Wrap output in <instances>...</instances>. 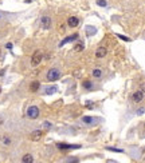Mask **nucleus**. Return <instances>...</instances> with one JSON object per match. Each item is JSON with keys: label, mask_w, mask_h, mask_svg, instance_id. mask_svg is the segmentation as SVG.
Masks as SVG:
<instances>
[{"label": "nucleus", "mask_w": 145, "mask_h": 163, "mask_svg": "<svg viewBox=\"0 0 145 163\" xmlns=\"http://www.w3.org/2000/svg\"><path fill=\"white\" fill-rule=\"evenodd\" d=\"M61 78V71L58 68H51L47 72V80L48 82H57Z\"/></svg>", "instance_id": "obj_1"}, {"label": "nucleus", "mask_w": 145, "mask_h": 163, "mask_svg": "<svg viewBox=\"0 0 145 163\" xmlns=\"http://www.w3.org/2000/svg\"><path fill=\"white\" fill-rule=\"evenodd\" d=\"M43 59V54H42V51H35L34 52V55H32V58H31V66L34 67H36V66H39L41 64V61Z\"/></svg>", "instance_id": "obj_2"}, {"label": "nucleus", "mask_w": 145, "mask_h": 163, "mask_svg": "<svg viewBox=\"0 0 145 163\" xmlns=\"http://www.w3.org/2000/svg\"><path fill=\"white\" fill-rule=\"evenodd\" d=\"M26 115H27V118H30V119H36L39 116V108L36 106H30L28 108H27Z\"/></svg>", "instance_id": "obj_3"}, {"label": "nucleus", "mask_w": 145, "mask_h": 163, "mask_svg": "<svg viewBox=\"0 0 145 163\" xmlns=\"http://www.w3.org/2000/svg\"><path fill=\"white\" fill-rule=\"evenodd\" d=\"M57 147L59 150H77V149H81V144H69V143H57Z\"/></svg>", "instance_id": "obj_4"}, {"label": "nucleus", "mask_w": 145, "mask_h": 163, "mask_svg": "<svg viewBox=\"0 0 145 163\" xmlns=\"http://www.w3.org/2000/svg\"><path fill=\"white\" fill-rule=\"evenodd\" d=\"M41 27L43 30H50V27H51L50 16H42L41 17Z\"/></svg>", "instance_id": "obj_5"}, {"label": "nucleus", "mask_w": 145, "mask_h": 163, "mask_svg": "<svg viewBox=\"0 0 145 163\" xmlns=\"http://www.w3.org/2000/svg\"><path fill=\"white\" fill-rule=\"evenodd\" d=\"M82 122L85 123V124L93 126V124H95V123L100 122V119H95V118H93V116H83V118H82Z\"/></svg>", "instance_id": "obj_6"}, {"label": "nucleus", "mask_w": 145, "mask_h": 163, "mask_svg": "<svg viewBox=\"0 0 145 163\" xmlns=\"http://www.w3.org/2000/svg\"><path fill=\"white\" fill-rule=\"evenodd\" d=\"M55 92H58L57 86H47V87L43 88V94L44 95H52V94H55Z\"/></svg>", "instance_id": "obj_7"}, {"label": "nucleus", "mask_w": 145, "mask_h": 163, "mask_svg": "<svg viewBox=\"0 0 145 163\" xmlns=\"http://www.w3.org/2000/svg\"><path fill=\"white\" fill-rule=\"evenodd\" d=\"M77 39H78V33H73L71 36H67L66 39H63V40L59 43V47H63L64 44H67V43H70L73 40H77Z\"/></svg>", "instance_id": "obj_8"}, {"label": "nucleus", "mask_w": 145, "mask_h": 163, "mask_svg": "<svg viewBox=\"0 0 145 163\" xmlns=\"http://www.w3.org/2000/svg\"><path fill=\"white\" fill-rule=\"evenodd\" d=\"M79 24V19L77 16H70L69 19H67V26L74 28V27H77Z\"/></svg>", "instance_id": "obj_9"}, {"label": "nucleus", "mask_w": 145, "mask_h": 163, "mask_svg": "<svg viewBox=\"0 0 145 163\" xmlns=\"http://www.w3.org/2000/svg\"><path fill=\"white\" fill-rule=\"evenodd\" d=\"M42 135H43L42 130H35V131H32V133H31L30 138H31V140H39L42 138Z\"/></svg>", "instance_id": "obj_10"}, {"label": "nucleus", "mask_w": 145, "mask_h": 163, "mask_svg": "<svg viewBox=\"0 0 145 163\" xmlns=\"http://www.w3.org/2000/svg\"><path fill=\"white\" fill-rule=\"evenodd\" d=\"M106 54H107V50L105 47H98L97 48V51H95V56L97 58H104V56H106Z\"/></svg>", "instance_id": "obj_11"}, {"label": "nucleus", "mask_w": 145, "mask_h": 163, "mask_svg": "<svg viewBox=\"0 0 145 163\" xmlns=\"http://www.w3.org/2000/svg\"><path fill=\"white\" fill-rule=\"evenodd\" d=\"M132 98H133V100H134L136 103L141 102V100L144 99V92H143V91H136L134 94H133V96H132Z\"/></svg>", "instance_id": "obj_12"}, {"label": "nucleus", "mask_w": 145, "mask_h": 163, "mask_svg": "<svg viewBox=\"0 0 145 163\" xmlns=\"http://www.w3.org/2000/svg\"><path fill=\"white\" fill-rule=\"evenodd\" d=\"M41 88V83H39L38 80H35V82H32L31 84H30V90H31L32 92H36Z\"/></svg>", "instance_id": "obj_13"}, {"label": "nucleus", "mask_w": 145, "mask_h": 163, "mask_svg": "<svg viewBox=\"0 0 145 163\" xmlns=\"http://www.w3.org/2000/svg\"><path fill=\"white\" fill-rule=\"evenodd\" d=\"M21 162L23 163H32L34 162V156L31 155V154H26V155L21 158Z\"/></svg>", "instance_id": "obj_14"}, {"label": "nucleus", "mask_w": 145, "mask_h": 163, "mask_svg": "<svg viewBox=\"0 0 145 163\" xmlns=\"http://www.w3.org/2000/svg\"><path fill=\"white\" fill-rule=\"evenodd\" d=\"M0 144H2V146H5V147L10 146V144H11V139L8 136H2V138H0Z\"/></svg>", "instance_id": "obj_15"}, {"label": "nucleus", "mask_w": 145, "mask_h": 163, "mask_svg": "<svg viewBox=\"0 0 145 163\" xmlns=\"http://www.w3.org/2000/svg\"><path fill=\"white\" fill-rule=\"evenodd\" d=\"M82 87L85 88V90H93V82H90V80H85L82 83Z\"/></svg>", "instance_id": "obj_16"}, {"label": "nucleus", "mask_w": 145, "mask_h": 163, "mask_svg": "<svg viewBox=\"0 0 145 163\" xmlns=\"http://www.w3.org/2000/svg\"><path fill=\"white\" fill-rule=\"evenodd\" d=\"M91 75H93L94 78H101V76H102V71H101L100 68H95V70H93Z\"/></svg>", "instance_id": "obj_17"}, {"label": "nucleus", "mask_w": 145, "mask_h": 163, "mask_svg": "<svg viewBox=\"0 0 145 163\" xmlns=\"http://www.w3.org/2000/svg\"><path fill=\"white\" fill-rule=\"evenodd\" d=\"M86 33H87L89 36L94 35V33H95V28H94V27H91V26H87V27H86Z\"/></svg>", "instance_id": "obj_18"}, {"label": "nucleus", "mask_w": 145, "mask_h": 163, "mask_svg": "<svg viewBox=\"0 0 145 163\" xmlns=\"http://www.w3.org/2000/svg\"><path fill=\"white\" fill-rule=\"evenodd\" d=\"M106 150H109V151H114V152H124V150L122 149H116V147H106Z\"/></svg>", "instance_id": "obj_19"}, {"label": "nucleus", "mask_w": 145, "mask_h": 163, "mask_svg": "<svg viewBox=\"0 0 145 163\" xmlns=\"http://www.w3.org/2000/svg\"><path fill=\"white\" fill-rule=\"evenodd\" d=\"M97 5H100V7H106L107 5V3H106V0H97Z\"/></svg>", "instance_id": "obj_20"}, {"label": "nucleus", "mask_w": 145, "mask_h": 163, "mask_svg": "<svg viewBox=\"0 0 145 163\" xmlns=\"http://www.w3.org/2000/svg\"><path fill=\"white\" fill-rule=\"evenodd\" d=\"M117 38H120L121 40H125V42H130V39H129L128 36H124V35H121V33H117Z\"/></svg>", "instance_id": "obj_21"}, {"label": "nucleus", "mask_w": 145, "mask_h": 163, "mask_svg": "<svg viewBox=\"0 0 145 163\" xmlns=\"http://www.w3.org/2000/svg\"><path fill=\"white\" fill-rule=\"evenodd\" d=\"M83 48H85V47H83V44H75L73 50H74V51H82Z\"/></svg>", "instance_id": "obj_22"}, {"label": "nucleus", "mask_w": 145, "mask_h": 163, "mask_svg": "<svg viewBox=\"0 0 145 163\" xmlns=\"http://www.w3.org/2000/svg\"><path fill=\"white\" fill-rule=\"evenodd\" d=\"M43 128H46V130H50V128H51V123L50 122H43Z\"/></svg>", "instance_id": "obj_23"}, {"label": "nucleus", "mask_w": 145, "mask_h": 163, "mask_svg": "<svg viewBox=\"0 0 145 163\" xmlns=\"http://www.w3.org/2000/svg\"><path fill=\"white\" fill-rule=\"evenodd\" d=\"M140 91L145 92V83H141V84H140Z\"/></svg>", "instance_id": "obj_24"}, {"label": "nucleus", "mask_w": 145, "mask_h": 163, "mask_svg": "<svg viewBox=\"0 0 145 163\" xmlns=\"http://www.w3.org/2000/svg\"><path fill=\"white\" fill-rule=\"evenodd\" d=\"M5 48H8V50H12V43H7V44H5Z\"/></svg>", "instance_id": "obj_25"}, {"label": "nucleus", "mask_w": 145, "mask_h": 163, "mask_svg": "<svg viewBox=\"0 0 145 163\" xmlns=\"http://www.w3.org/2000/svg\"><path fill=\"white\" fill-rule=\"evenodd\" d=\"M144 112H145V110H144V108H140V110L137 111V115H141V114H144Z\"/></svg>", "instance_id": "obj_26"}, {"label": "nucleus", "mask_w": 145, "mask_h": 163, "mask_svg": "<svg viewBox=\"0 0 145 163\" xmlns=\"http://www.w3.org/2000/svg\"><path fill=\"white\" fill-rule=\"evenodd\" d=\"M4 75V70H0V76Z\"/></svg>", "instance_id": "obj_27"}, {"label": "nucleus", "mask_w": 145, "mask_h": 163, "mask_svg": "<svg viewBox=\"0 0 145 163\" xmlns=\"http://www.w3.org/2000/svg\"><path fill=\"white\" fill-rule=\"evenodd\" d=\"M0 94H2V88H0Z\"/></svg>", "instance_id": "obj_28"}, {"label": "nucleus", "mask_w": 145, "mask_h": 163, "mask_svg": "<svg viewBox=\"0 0 145 163\" xmlns=\"http://www.w3.org/2000/svg\"><path fill=\"white\" fill-rule=\"evenodd\" d=\"M0 19H2V14H0Z\"/></svg>", "instance_id": "obj_29"}, {"label": "nucleus", "mask_w": 145, "mask_h": 163, "mask_svg": "<svg viewBox=\"0 0 145 163\" xmlns=\"http://www.w3.org/2000/svg\"><path fill=\"white\" fill-rule=\"evenodd\" d=\"M0 55H2V51H0Z\"/></svg>", "instance_id": "obj_30"}]
</instances>
